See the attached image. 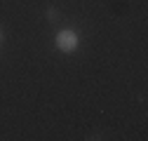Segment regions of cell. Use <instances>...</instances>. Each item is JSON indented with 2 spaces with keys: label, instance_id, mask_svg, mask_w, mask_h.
<instances>
[{
  "label": "cell",
  "instance_id": "cell-1",
  "mask_svg": "<svg viewBox=\"0 0 148 141\" xmlns=\"http://www.w3.org/2000/svg\"><path fill=\"white\" fill-rule=\"evenodd\" d=\"M57 47L64 49V52H73L78 47V35L73 33V31H61L57 35Z\"/></svg>",
  "mask_w": 148,
  "mask_h": 141
},
{
  "label": "cell",
  "instance_id": "cell-3",
  "mask_svg": "<svg viewBox=\"0 0 148 141\" xmlns=\"http://www.w3.org/2000/svg\"><path fill=\"white\" fill-rule=\"evenodd\" d=\"M0 42H3V28H0Z\"/></svg>",
  "mask_w": 148,
  "mask_h": 141
},
{
  "label": "cell",
  "instance_id": "cell-2",
  "mask_svg": "<svg viewBox=\"0 0 148 141\" xmlns=\"http://www.w3.org/2000/svg\"><path fill=\"white\" fill-rule=\"evenodd\" d=\"M47 16H49L52 21H57V19H59V12L54 10V7H49V12H47Z\"/></svg>",
  "mask_w": 148,
  "mask_h": 141
}]
</instances>
